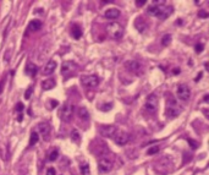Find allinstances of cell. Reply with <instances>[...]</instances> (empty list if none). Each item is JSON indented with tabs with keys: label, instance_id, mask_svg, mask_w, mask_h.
I'll use <instances>...</instances> for the list:
<instances>
[{
	"label": "cell",
	"instance_id": "obj_18",
	"mask_svg": "<svg viewBox=\"0 0 209 175\" xmlns=\"http://www.w3.org/2000/svg\"><path fill=\"white\" fill-rule=\"evenodd\" d=\"M54 86H55V80H53V78H48V80H45V81L42 82V88H43V91H49V90L54 88Z\"/></svg>",
	"mask_w": 209,
	"mask_h": 175
},
{
	"label": "cell",
	"instance_id": "obj_35",
	"mask_svg": "<svg viewBox=\"0 0 209 175\" xmlns=\"http://www.w3.org/2000/svg\"><path fill=\"white\" fill-rule=\"evenodd\" d=\"M17 112H22L23 110V104L22 103H17V105H16V108H15Z\"/></svg>",
	"mask_w": 209,
	"mask_h": 175
},
{
	"label": "cell",
	"instance_id": "obj_24",
	"mask_svg": "<svg viewBox=\"0 0 209 175\" xmlns=\"http://www.w3.org/2000/svg\"><path fill=\"white\" fill-rule=\"evenodd\" d=\"M38 140H39V136H38V134L33 131V132L31 134V138H30V145H31V146L36 145V143L38 142Z\"/></svg>",
	"mask_w": 209,
	"mask_h": 175
},
{
	"label": "cell",
	"instance_id": "obj_5",
	"mask_svg": "<svg viewBox=\"0 0 209 175\" xmlns=\"http://www.w3.org/2000/svg\"><path fill=\"white\" fill-rule=\"evenodd\" d=\"M81 83L86 87L93 88V87H97L99 84V78L95 75H86V76L81 77Z\"/></svg>",
	"mask_w": 209,
	"mask_h": 175
},
{
	"label": "cell",
	"instance_id": "obj_2",
	"mask_svg": "<svg viewBox=\"0 0 209 175\" xmlns=\"http://www.w3.org/2000/svg\"><path fill=\"white\" fill-rule=\"evenodd\" d=\"M107 33L113 39H120L124 36V27L118 22H110L105 27Z\"/></svg>",
	"mask_w": 209,
	"mask_h": 175
},
{
	"label": "cell",
	"instance_id": "obj_15",
	"mask_svg": "<svg viewBox=\"0 0 209 175\" xmlns=\"http://www.w3.org/2000/svg\"><path fill=\"white\" fill-rule=\"evenodd\" d=\"M55 69H56V62L54 60H49L43 69V73L44 75H51L55 71Z\"/></svg>",
	"mask_w": 209,
	"mask_h": 175
},
{
	"label": "cell",
	"instance_id": "obj_36",
	"mask_svg": "<svg viewBox=\"0 0 209 175\" xmlns=\"http://www.w3.org/2000/svg\"><path fill=\"white\" fill-rule=\"evenodd\" d=\"M146 4V2H144V0H142V2H140V0H137V2H136V5H138V6H141V5H144Z\"/></svg>",
	"mask_w": 209,
	"mask_h": 175
},
{
	"label": "cell",
	"instance_id": "obj_34",
	"mask_svg": "<svg viewBox=\"0 0 209 175\" xmlns=\"http://www.w3.org/2000/svg\"><path fill=\"white\" fill-rule=\"evenodd\" d=\"M49 103H50V108H56L58 107V101H49Z\"/></svg>",
	"mask_w": 209,
	"mask_h": 175
},
{
	"label": "cell",
	"instance_id": "obj_28",
	"mask_svg": "<svg viewBox=\"0 0 209 175\" xmlns=\"http://www.w3.org/2000/svg\"><path fill=\"white\" fill-rule=\"evenodd\" d=\"M32 92H33V86H31L30 88L26 91V93H25V98H26V99H30V98H31V95H32Z\"/></svg>",
	"mask_w": 209,
	"mask_h": 175
},
{
	"label": "cell",
	"instance_id": "obj_26",
	"mask_svg": "<svg viewBox=\"0 0 209 175\" xmlns=\"http://www.w3.org/2000/svg\"><path fill=\"white\" fill-rule=\"evenodd\" d=\"M159 152V146H154V147H151L149 149H148V154L151 155V154H155V153H158Z\"/></svg>",
	"mask_w": 209,
	"mask_h": 175
},
{
	"label": "cell",
	"instance_id": "obj_17",
	"mask_svg": "<svg viewBox=\"0 0 209 175\" xmlns=\"http://www.w3.org/2000/svg\"><path fill=\"white\" fill-rule=\"evenodd\" d=\"M42 21L41 20H32L28 25V30L32 31V32H36V31H39L42 28Z\"/></svg>",
	"mask_w": 209,
	"mask_h": 175
},
{
	"label": "cell",
	"instance_id": "obj_12",
	"mask_svg": "<svg viewBox=\"0 0 209 175\" xmlns=\"http://www.w3.org/2000/svg\"><path fill=\"white\" fill-rule=\"evenodd\" d=\"M125 66H126V69H127L129 71L136 72V73L141 70V64H140L138 61H136V60H129V61H126V62H125Z\"/></svg>",
	"mask_w": 209,
	"mask_h": 175
},
{
	"label": "cell",
	"instance_id": "obj_4",
	"mask_svg": "<svg viewBox=\"0 0 209 175\" xmlns=\"http://www.w3.org/2000/svg\"><path fill=\"white\" fill-rule=\"evenodd\" d=\"M98 169L100 173L103 174H107L109 171H112L113 169V160L107 158V157H103L99 159V163H98Z\"/></svg>",
	"mask_w": 209,
	"mask_h": 175
},
{
	"label": "cell",
	"instance_id": "obj_22",
	"mask_svg": "<svg viewBox=\"0 0 209 175\" xmlns=\"http://www.w3.org/2000/svg\"><path fill=\"white\" fill-rule=\"evenodd\" d=\"M58 157H59V151L55 148V149H53V151H50V153H49V157H48V159L50 160V162H54V160H56L58 159Z\"/></svg>",
	"mask_w": 209,
	"mask_h": 175
},
{
	"label": "cell",
	"instance_id": "obj_31",
	"mask_svg": "<svg viewBox=\"0 0 209 175\" xmlns=\"http://www.w3.org/2000/svg\"><path fill=\"white\" fill-rule=\"evenodd\" d=\"M188 143L191 145V147H192L193 149H196V148L198 147V143H197V142H196L194 140H188Z\"/></svg>",
	"mask_w": 209,
	"mask_h": 175
},
{
	"label": "cell",
	"instance_id": "obj_8",
	"mask_svg": "<svg viewBox=\"0 0 209 175\" xmlns=\"http://www.w3.org/2000/svg\"><path fill=\"white\" fill-rule=\"evenodd\" d=\"M180 112H181V109L177 107L176 102L174 99H171V104H168V107H166V116L169 119H174L180 114Z\"/></svg>",
	"mask_w": 209,
	"mask_h": 175
},
{
	"label": "cell",
	"instance_id": "obj_11",
	"mask_svg": "<svg viewBox=\"0 0 209 175\" xmlns=\"http://www.w3.org/2000/svg\"><path fill=\"white\" fill-rule=\"evenodd\" d=\"M99 131H100V135L104 137H113L115 132L118 131V129L115 125H103L99 127Z\"/></svg>",
	"mask_w": 209,
	"mask_h": 175
},
{
	"label": "cell",
	"instance_id": "obj_14",
	"mask_svg": "<svg viewBox=\"0 0 209 175\" xmlns=\"http://www.w3.org/2000/svg\"><path fill=\"white\" fill-rule=\"evenodd\" d=\"M104 16H105L107 19H109V20H116L120 16V10L119 9H115V8L108 9L105 11V14H104Z\"/></svg>",
	"mask_w": 209,
	"mask_h": 175
},
{
	"label": "cell",
	"instance_id": "obj_1",
	"mask_svg": "<svg viewBox=\"0 0 209 175\" xmlns=\"http://www.w3.org/2000/svg\"><path fill=\"white\" fill-rule=\"evenodd\" d=\"M174 9L170 5H165L164 2H155L154 4H152L148 8V14L154 15L155 17L160 19V20H165L168 19L171 14H172Z\"/></svg>",
	"mask_w": 209,
	"mask_h": 175
},
{
	"label": "cell",
	"instance_id": "obj_25",
	"mask_svg": "<svg viewBox=\"0 0 209 175\" xmlns=\"http://www.w3.org/2000/svg\"><path fill=\"white\" fill-rule=\"evenodd\" d=\"M171 42V36L170 34H165L163 38H161V44L163 45H169Z\"/></svg>",
	"mask_w": 209,
	"mask_h": 175
},
{
	"label": "cell",
	"instance_id": "obj_10",
	"mask_svg": "<svg viewBox=\"0 0 209 175\" xmlns=\"http://www.w3.org/2000/svg\"><path fill=\"white\" fill-rule=\"evenodd\" d=\"M76 70H77V65L73 61H65L61 65V73L65 75V76L72 75Z\"/></svg>",
	"mask_w": 209,
	"mask_h": 175
},
{
	"label": "cell",
	"instance_id": "obj_37",
	"mask_svg": "<svg viewBox=\"0 0 209 175\" xmlns=\"http://www.w3.org/2000/svg\"><path fill=\"white\" fill-rule=\"evenodd\" d=\"M17 120H19V121H21V120H22V114H20V115H19V118H17Z\"/></svg>",
	"mask_w": 209,
	"mask_h": 175
},
{
	"label": "cell",
	"instance_id": "obj_3",
	"mask_svg": "<svg viewBox=\"0 0 209 175\" xmlns=\"http://www.w3.org/2000/svg\"><path fill=\"white\" fill-rule=\"evenodd\" d=\"M73 112H75V105L73 104H70V103H65L62 105V108L60 109L59 112V116L62 121L67 123L71 120L72 115H73Z\"/></svg>",
	"mask_w": 209,
	"mask_h": 175
},
{
	"label": "cell",
	"instance_id": "obj_29",
	"mask_svg": "<svg viewBox=\"0 0 209 175\" xmlns=\"http://www.w3.org/2000/svg\"><path fill=\"white\" fill-rule=\"evenodd\" d=\"M203 49H204V47H203V44H200V43L196 44V47H194V50H196L197 53H200V52H203Z\"/></svg>",
	"mask_w": 209,
	"mask_h": 175
},
{
	"label": "cell",
	"instance_id": "obj_7",
	"mask_svg": "<svg viewBox=\"0 0 209 175\" xmlns=\"http://www.w3.org/2000/svg\"><path fill=\"white\" fill-rule=\"evenodd\" d=\"M146 109L149 113H155L158 109V97L155 95H151L147 97L146 101Z\"/></svg>",
	"mask_w": 209,
	"mask_h": 175
},
{
	"label": "cell",
	"instance_id": "obj_30",
	"mask_svg": "<svg viewBox=\"0 0 209 175\" xmlns=\"http://www.w3.org/2000/svg\"><path fill=\"white\" fill-rule=\"evenodd\" d=\"M198 16H199V17H203V19H205V17H208V16H209V14H208L207 11H203V10H200V11L198 12Z\"/></svg>",
	"mask_w": 209,
	"mask_h": 175
},
{
	"label": "cell",
	"instance_id": "obj_16",
	"mask_svg": "<svg viewBox=\"0 0 209 175\" xmlns=\"http://www.w3.org/2000/svg\"><path fill=\"white\" fill-rule=\"evenodd\" d=\"M38 71V66L33 62H27L26 65V69H25V72L28 75V76H34Z\"/></svg>",
	"mask_w": 209,
	"mask_h": 175
},
{
	"label": "cell",
	"instance_id": "obj_23",
	"mask_svg": "<svg viewBox=\"0 0 209 175\" xmlns=\"http://www.w3.org/2000/svg\"><path fill=\"white\" fill-rule=\"evenodd\" d=\"M71 140H72L75 143H78V142H80L81 136H80V134H78L77 130H72V132H71Z\"/></svg>",
	"mask_w": 209,
	"mask_h": 175
},
{
	"label": "cell",
	"instance_id": "obj_21",
	"mask_svg": "<svg viewBox=\"0 0 209 175\" xmlns=\"http://www.w3.org/2000/svg\"><path fill=\"white\" fill-rule=\"evenodd\" d=\"M80 170H81V175H89V173H90L89 164L88 163H82L80 165Z\"/></svg>",
	"mask_w": 209,
	"mask_h": 175
},
{
	"label": "cell",
	"instance_id": "obj_33",
	"mask_svg": "<svg viewBox=\"0 0 209 175\" xmlns=\"http://www.w3.org/2000/svg\"><path fill=\"white\" fill-rule=\"evenodd\" d=\"M4 82H5V77H3L2 80H0V95H2V92H3V87H4Z\"/></svg>",
	"mask_w": 209,
	"mask_h": 175
},
{
	"label": "cell",
	"instance_id": "obj_9",
	"mask_svg": "<svg viewBox=\"0 0 209 175\" xmlns=\"http://www.w3.org/2000/svg\"><path fill=\"white\" fill-rule=\"evenodd\" d=\"M113 137H114L115 143L119 145V146H125V145L129 142V140H130L129 134L125 132V131H116L115 135H114Z\"/></svg>",
	"mask_w": 209,
	"mask_h": 175
},
{
	"label": "cell",
	"instance_id": "obj_27",
	"mask_svg": "<svg viewBox=\"0 0 209 175\" xmlns=\"http://www.w3.org/2000/svg\"><path fill=\"white\" fill-rule=\"evenodd\" d=\"M113 108V104L112 103H105V105H100L99 107V109H101V110H104V112H107V110H109V109H112Z\"/></svg>",
	"mask_w": 209,
	"mask_h": 175
},
{
	"label": "cell",
	"instance_id": "obj_32",
	"mask_svg": "<svg viewBox=\"0 0 209 175\" xmlns=\"http://www.w3.org/2000/svg\"><path fill=\"white\" fill-rule=\"evenodd\" d=\"M47 175H56V170H55L54 168H48Z\"/></svg>",
	"mask_w": 209,
	"mask_h": 175
},
{
	"label": "cell",
	"instance_id": "obj_19",
	"mask_svg": "<svg viewBox=\"0 0 209 175\" xmlns=\"http://www.w3.org/2000/svg\"><path fill=\"white\" fill-rule=\"evenodd\" d=\"M71 34H72V37L75 39H80L82 37V30H81V27L77 26V25H73L72 26V30H71Z\"/></svg>",
	"mask_w": 209,
	"mask_h": 175
},
{
	"label": "cell",
	"instance_id": "obj_20",
	"mask_svg": "<svg viewBox=\"0 0 209 175\" xmlns=\"http://www.w3.org/2000/svg\"><path fill=\"white\" fill-rule=\"evenodd\" d=\"M77 114H78V116H80L82 120H88V119H89V113H88V110H87L84 107L78 108Z\"/></svg>",
	"mask_w": 209,
	"mask_h": 175
},
{
	"label": "cell",
	"instance_id": "obj_6",
	"mask_svg": "<svg viewBox=\"0 0 209 175\" xmlns=\"http://www.w3.org/2000/svg\"><path fill=\"white\" fill-rule=\"evenodd\" d=\"M177 98L180 99V101H183V102H186V101H188L190 99V97H191V90L188 88V86L187 84H180L179 87H177Z\"/></svg>",
	"mask_w": 209,
	"mask_h": 175
},
{
	"label": "cell",
	"instance_id": "obj_13",
	"mask_svg": "<svg viewBox=\"0 0 209 175\" xmlns=\"http://www.w3.org/2000/svg\"><path fill=\"white\" fill-rule=\"evenodd\" d=\"M38 131H39V134H42V136H43L44 140H48L49 138V134H50V126H49V124L41 123L38 125Z\"/></svg>",
	"mask_w": 209,
	"mask_h": 175
}]
</instances>
